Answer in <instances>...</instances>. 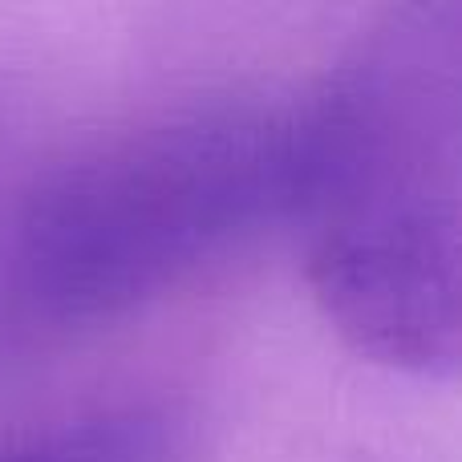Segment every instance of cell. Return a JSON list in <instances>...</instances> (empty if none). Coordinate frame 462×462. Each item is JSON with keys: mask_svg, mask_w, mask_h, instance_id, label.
<instances>
[{"mask_svg": "<svg viewBox=\"0 0 462 462\" xmlns=\"http://www.w3.org/2000/svg\"><path fill=\"white\" fill-rule=\"evenodd\" d=\"M0 462H49V458H45V447H37V450H21V455H5Z\"/></svg>", "mask_w": 462, "mask_h": 462, "instance_id": "3", "label": "cell"}, {"mask_svg": "<svg viewBox=\"0 0 462 462\" xmlns=\"http://www.w3.org/2000/svg\"><path fill=\"white\" fill-rule=\"evenodd\" d=\"M309 288L357 357L455 377L458 24L450 0L402 5L309 106Z\"/></svg>", "mask_w": 462, "mask_h": 462, "instance_id": "1", "label": "cell"}, {"mask_svg": "<svg viewBox=\"0 0 462 462\" xmlns=\"http://www.w3.org/2000/svg\"><path fill=\"white\" fill-rule=\"evenodd\" d=\"M309 106L211 102L53 167L16 219V280L57 325L134 312L236 244L296 219Z\"/></svg>", "mask_w": 462, "mask_h": 462, "instance_id": "2", "label": "cell"}]
</instances>
